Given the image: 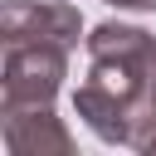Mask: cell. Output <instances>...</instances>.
Wrapping results in <instances>:
<instances>
[{"mask_svg": "<svg viewBox=\"0 0 156 156\" xmlns=\"http://www.w3.org/2000/svg\"><path fill=\"white\" fill-rule=\"evenodd\" d=\"M83 44H88V58H132V63L156 73V34L141 24L107 20V24H93Z\"/></svg>", "mask_w": 156, "mask_h": 156, "instance_id": "obj_5", "label": "cell"}, {"mask_svg": "<svg viewBox=\"0 0 156 156\" xmlns=\"http://www.w3.org/2000/svg\"><path fill=\"white\" fill-rule=\"evenodd\" d=\"M156 88V73L132 58H88V78L73 88V112L107 146H132V127Z\"/></svg>", "mask_w": 156, "mask_h": 156, "instance_id": "obj_1", "label": "cell"}, {"mask_svg": "<svg viewBox=\"0 0 156 156\" xmlns=\"http://www.w3.org/2000/svg\"><path fill=\"white\" fill-rule=\"evenodd\" d=\"M0 117H5L10 156H73V136H68L63 117H54V102L0 107Z\"/></svg>", "mask_w": 156, "mask_h": 156, "instance_id": "obj_4", "label": "cell"}, {"mask_svg": "<svg viewBox=\"0 0 156 156\" xmlns=\"http://www.w3.org/2000/svg\"><path fill=\"white\" fill-rule=\"evenodd\" d=\"M107 5H117V10H156V0H107Z\"/></svg>", "mask_w": 156, "mask_h": 156, "instance_id": "obj_7", "label": "cell"}, {"mask_svg": "<svg viewBox=\"0 0 156 156\" xmlns=\"http://www.w3.org/2000/svg\"><path fill=\"white\" fill-rule=\"evenodd\" d=\"M68 54L58 44H5V68H0V107H34L54 102L63 78H68Z\"/></svg>", "mask_w": 156, "mask_h": 156, "instance_id": "obj_2", "label": "cell"}, {"mask_svg": "<svg viewBox=\"0 0 156 156\" xmlns=\"http://www.w3.org/2000/svg\"><path fill=\"white\" fill-rule=\"evenodd\" d=\"M0 39L5 44H58V49H78L83 15L68 0H5L0 5Z\"/></svg>", "mask_w": 156, "mask_h": 156, "instance_id": "obj_3", "label": "cell"}, {"mask_svg": "<svg viewBox=\"0 0 156 156\" xmlns=\"http://www.w3.org/2000/svg\"><path fill=\"white\" fill-rule=\"evenodd\" d=\"M132 151H156V88H151V98H146V107L132 127Z\"/></svg>", "mask_w": 156, "mask_h": 156, "instance_id": "obj_6", "label": "cell"}]
</instances>
